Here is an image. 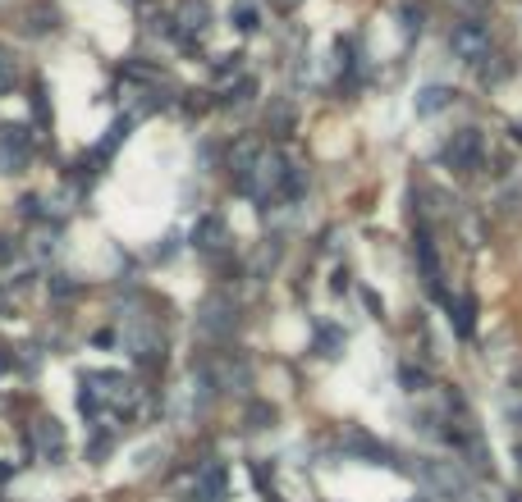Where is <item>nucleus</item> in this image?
Instances as JSON below:
<instances>
[{"label": "nucleus", "mask_w": 522, "mask_h": 502, "mask_svg": "<svg viewBox=\"0 0 522 502\" xmlns=\"http://www.w3.org/2000/svg\"><path fill=\"white\" fill-rule=\"evenodd\" d=\"M289 169H294V165H289L280 151H261V160H256V169L247 174L243 192H247L252 201H276V197H285Z\"/></svg>", "instance_id": "nucleus-1"}, {"label": "nucleus", "mask_w": 522, "mask_h": 502, "mask_svg": "<svg viewBox=\"0 0 522 502\" xmlns=\"http://www.w3.org/2000/svg\"><path fill=\"white\" fill-rule=\"evenodd\" d=\"M417 475H422L426 493H435L440 502H463V497H467V488H472V479L463 475V466H458V461H422V466H417Z\"/></svg>", "instance_id": "nucleus-2"}, {"label": "nucleus", "mask_w": 522, "mask_h": 502, "mask_svg": "<svg viewBox=\"0 0 522 502\" xmlns=\"http://www.w3.org/2000/svg\"><path fill=\"white\" fill-rule=\"evenodd\" d=\"M481 156H485V138H481L476 128H458V133L440 147V160H444L449 169H458V174H472V169L481 165Z\"/></svg>", "instance_id": "nucleus-3"}, {"label": "nucleus", "mask_w": 522, "mask_h": 502, "mask_svg": "<svg viewBox=\"0 0 522 502\" xmlns=\"http://www.w3.org/2000/svg\"><path fill=\"white\" fill-rule=\"evenodd\" d=\"M83 384H92V388H97V397H101L106 406H115V411H133V406L142 402V388H138L129 374H120V370H106V374H88Z\"/></svg>", "instance_id": "nucleus-4"}, {"label": "nucleus", "mask_w": 522, "mask_h": 502, "mask_svg": "<svg viewBox=\"0 0 522 502\" xmlns=\"http://www.w3.org/2000/svg\"><path fill=\"white\" fill-rule=\"evenodd\" d=\"M33 160V133L19 124L0 128V174H24Z\"/></svg>", "instance_id": "nucleus-5"}, {"label": "nucleus", "mask_w": 522, "mask_h": 502, "mask_svg": "<svg viewBox=\"0 0 522 502\" xmlns=\"http://www.w3.org/2000/svg\"><path fill=\"white\" fill-rule=\"evenodd\" d=\"M449 46H454V56H458V60L476 65V60H485V56H490V28H485V24H476V19H463V24H454Z\"/></svg>", "instance_id": "nucleus-6"}, {"label": "nucleus", "mask_w": 522, "mask_h": 502, "mask_svg": "<svg viewBox=\"0 0 522 502\" xmlns=\"http://www.w3.org/2000/svg\"><path fill=\"white\" fill-rule=\"evenodd\" d=\"M211 384H215L220 393H247V388H252V365H247L238 352H220V356L211 361Z\"/></svg>", "instance_id": "nucleus-7"}, {"label": "nucleus", "mask_w": 522, "mask_h": 502, "mask_svg": "<svg viewBox=\"0 0 522 502\" xmlns=\"http://www.w3.org/2000/svg\"><path fill=\"white\" fill-rule=\"evenodd\" d=\"M170 19H174V37L193 42V37H202L211 28V5H206V0H174Z\"/></svg>", "instance_id": "nucleus-8"}, {"label": "nucleus", "mask_w": 522, "mask_h": 502, "mask_svg": "<svg viewBox=\"0 0 522 502\" xmlns=\"http://www.w3.org/2000/svg\"><path fill=\"white\" fill-rule=\"evenodd\" d=\"M261 138H252V133H243V138H234L229 147H224V169L238 179V183H247V174L256 169V160H261Z\"/></svg>", "instance_id": "nucleus-9"}, {"label": "nucleus", "mask_w": 522, "mask_h": 502, "mask_svg": "<svg viewBox=\"0 0 522 502\" xmlns=\"http://www.w3.org/2000/svg\"><path fill=\"white\" fill-rule=\"evenodd\" d=\"M197 329H202V338L224 343V338H234V329H238V311H234L229 302H206L202 315H197Z\"/></svg>", "instance_id": "nucleus-10"}, {"label": "nucleus", "mask_w": 522, "mask_h": 502, "mask_svg": "<svg viewBox=\"0 0 522 502\" xmlns=\"http://www.w3.org/2000/svg\"><path fill=\"white\" fill-rule=\"evenodd\" d=\"M28 438H33V452H37L42 461H60V456H65V425H60V420L42 415Z\"/></svg>", "instance_id": "nucleus-11"}, {"label": "nucleus", "mask_w": 522, "mask_h": 502, "mask_svg": "<svg viewBox=\"0 0 522 502\" xmlns=\"http://www.w3.org/2000/svg\"><path fill=\"white\" fill-rule=\"evenodd\" d=\"M224 242H229L224 220H220V215H202V220H197V229H193V247H197V251H206V256H215V251H224Z\"/></svg>", "instance_id": "nucleus-12"}, {"label": "nucleus", "mask_w": 522, "mask_h": 502, "mask_svg": "<svg viewBox=\"0 0 522 502\" xmlns=\"http://www.w3.org/2000/svg\"><path fill=\"white\" fill-rule=\"evenodd\" d=\"M417 265H422V279H426V288L435 292V297H444V274H440V256H435V242H431V233L422 229L417 233Z\"/></svg>", "instance_id": "nucleus-13"}, {"label": "nucleus", "mask_w": 522, "mask_h": 502, "mask_svg": "<svg viewBox=\"0 0 522 502\" xmlns=\"http://www.w3.org/2000/svg\"><path fill=\"white\" fill-rule=\"evenodd\" d=\"M344 443H349L353 452H362V456H371V461H385V466L394 461V452H390L385 443H376L371 434H362V429H349V438H344Z\"/></svg>", "instance_id": "nucleus-14"}, {"label": "nucleus", "mask_w": 522, "mask_h": 502, "mask_svg": "<svg viewBox=\"0 0 522 502\" xmlns=\"http://www.w3.org/2000/svg\"><path fill=\"white\" fill-rule=\"evenodd\" d=\"M276 261H280V242H276V238H266V242L256 247V256H252V279H271Z\"/></svg>", "instance_id": "nucleus-15"}, {"label": "nucleus", "mask_w": 522, "mask_h": 502, "mask_svg": "<svg viewBox=\"0 0 522 502\" xmlns=\"http://www.w3.org/2000/svg\"><path fill=\"white\" fill-rule=\"evenodd\" d=\"M449 101H454L449 87H422V92H417V115H422V119H426V115H440Z\"/></svg>", "instance_id": "nucleus-16"}, {"label": "nucleus", "mask_w": 522, "mask_h": 502, "mask_svg": "<svg viewBox=\"0 0 522 502\" xmlns=\"http://www.w3.org/2000/svg\"><path fill=\"white\" fill-rule=\"evenodd\" d=\"M266 128H271L276 138H285V133L294 128V106H289V101H271V110H266Z\"/></svg>", "instance_id": "nucleus-17"}, {"label": "nucleus", "mask_w": 522, "mask_h": 502, "mask_svg": "<svg viewBox=\"0 0 522 502\" xmlns=\"http://www.w3.org/2000/svg\"><path fill=\"white\" fill-rule=\"evenodd\" d=\"M229 19H234L238 33H256L261 28V15H256V5H247V0H238V5L229 10Z\"/></svg>", "instance_id": "nucleus-18"}, {"label": "nucleus", "mask_w": 522, "mask_h": 502, "mask_svg": "<svg viewBox=\"0 0 522 502\" xmlns=\"http://www.w3.org/2000/svg\"><path fill=\"white\" fill-rule=\"evenodd\" d=\"M51 28H56V10L42 0V5H33V10H28V33H37V37H42V33H51Z\"/></svg>", "instance_id": "nucleus-19"}, {"label": "nucleus", "mask_w": 522, "mask_h": 502, "mask_svg": "<svg viewBox=\"0 0 522 502\" xmlns=\"http://www.w3.org/2000/svg\"><path fill=\"white\" fill-rule=\"evenodd\" d=\"M247 97H256V78H247V74H243V78H238V83L229 87L224 106H229V110H238V106H247Z\"/></svg>", "instance_id": "nucleus-20"}, {"label": "nucleus", "mask_w": 522, "mask_h": 502, "mask_svg": "<svg viewBox=\"0 0 522 502\" xmlns=\"http://www.w3.org/2000/svg\"><path fill=\"white\" fill-rule=\"evenodd\" d=\"M19 83V60L5 51V46H0V92H10Z\"/></svg>", "instance_id": "nucleus-21"}, {"label": "nucleus", "mask_w": 522, "mask_h": 502, "mask_svg": "<svg viewBox=\"0 0 522 502\" xmlns=\"http://www.w3.org/2000/svg\"><path fill=\"white\" fill-rule=\"evenodd\" d=\"M449 311H454V329L467 338V333H472V297H463V302H449Z\"/></svg>", "instance_id": "nucleus-22"}, {"label": "nucleus", "mask_w": 522, "mask_h": 502, "mask_svg": "<svg viewBox=\"0 0 522 502\" xmlns=\"http://www.w3.org/2000/svg\"><path fill=\"white\" fill-rule=\"evenodd\" d=\"M271 420H276V406H266V402H252V406H247V425H252V429H266Z\"/></svg>", "instance_id": "nucleus-23"}, {"label": "nucleus", "mask_w": 522, "mask_h": 502, "mask_svg": "<svg viewBox=\"0 0 522 502\" xmlns=\"http://www.w3.org/2000/svg\"><path fill=\"white\" fill-rule=\"evenodd\" d=\"M399 19H403V33H408V37H412V33H422V10H417V5H403V10H399Z\"/></svg>", "instance_id": "nucleus-24"}, {"label": "nucleus", "mask_w": 522, "mask_h": 502, "mask_svg": "<svg viewBox=\"0 0 522 502\" xmlns=\"http://www.w3.org/2000/svg\"><path fill=\"white\" fill-rule=\"evenodd\" d=\"M399 379L408 384V393H426V374H422V370H412V365H403V370H399Z\"/></svg>", "instance_id": "nucleus-25"}, {"label": "nucleus", "mask_w": 522, "mask_h": 502, "mask_svg": "<svg viewBox=\"0 0 522 502\" xmlns=\"http://www.w3.org/2000/svg\"><path fill=\"white\" fill-rule=\"evenodd\" d=\"M33 110H37V124H51V106H47V92L42 87L33 92Z\"/></svg>", "instance_id": "nucleus-26"}, {"label": "nucleus", "mask_w": 522, "mask_h": 502, "mask_svg": "<svg viewBox=\"0 0 522 502\" xmlns=\"http://www.w3.org/2000/svg\"><path fill=\"white\" fill-rule=\"evenodd\" d=\"M51 292H56V297H69V292H74V283H65V279H56V283H51Z\"/></svg>", "instance_id": "nucleus-27"}, {"label": "nucleus", "mask_w": 522, "mask_h": 502, "mask_svg": "<svg viewBox=\"0 0 522 502\" xmlns=\"http://www.w3.org/2000/svg\"><path fill=\"white\" fill-rule=\"evenodd\" d=\"M10 256H15V247H10V238H0V265H5Z\"/></svg>", "instance_id": "nucleus-28"}, {"label": "nucleus", "mask_w": 522, "mask_h": 502, "mask_svg": "<svg viewBox=\"0 0 522 502\" xmlns=\"http://www.w3.org/2000/svg\"><path fill=\"white\" fill-rule=\"evenodd\" d=\"M298 5H303V0H276V10H285V15H289V10H298Z\"/></svg>", "instance_id": "nucleus-29"}, {"label": "nucleus", "mask_w": 522, "mask_h": 502, "mask_svg": "<svg viewBox=\"0 0 522 502\" xmlns=\"http://www.w3.org/2000/svg\"><path fill=\"white\" fill-rule=\"evenodd\" d=\"M463 5H485V0H463Z\"/></svg>", "instance_id": "nucleus-30"}, {"label": "nucleus", "mask_w": 522, "mask_h": 502, "mask_svg": "<svg viewBox=\"0 0 522 502\" xmlns=\"http://www.w3.org/2000/svg\"><path fill=\"white\" fill-rule=\"evenodd\" d=\"M517 466H522V447H517Z\"/></svg>", "instance_id": "nucleus-31"}, {"label": "nucleus", "mask_w": 522, "mask_h": 502, "mask_svg": "<svg viewBox=\"0 0 522 502\" xmlns=\"http://www.w3.org/2000/svg\"><path fill=\"white\" fill-rule=\"evenodd\" d=\"M513 502H522V493H513Z\"/></svg>", "instance_id": "nucleus-32"}]
</instances>
